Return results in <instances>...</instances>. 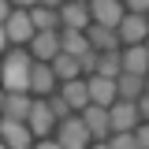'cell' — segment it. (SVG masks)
<instances>
[{
	"label": "cell",
	"instance_id": "obj_1",
	"mask_svg": "<svg viewBox=\"0 0 149 149\" xmlns=\"http://www.w3.org/2000/svg\"><path fill=\"white\" fill-rule=\"evenodd\" d=\"M30 67H34L30 49H8L4 52V90L30 93Z\"/></svg>",
	"mask_w": 149,
	"mask_h": 149
},
{
	"label": "cell",
	"instance_id": "obj_2",
	"mask_svg": "<svg viewBox=\"0 0 149 149\" xmlns=\"http://www.w3.org/2000/svg\"><path fill=\"white\" fill-rule=\"evenodd\" d=\"M56 138H60V146H63V149H86V146H93V130L86 127L82 112L60 119V123H56Z\"/></svg>",
	"mask_w": 149,
	"mask_h": 149
},
{
	"label": "cell",
	"instance_id": "obj_3",
	"mask_svg": "<svg viewBox=\"0 0 149 149\" xmlns=\"http://www.w3.org/2000/svg\"><path fill=\"white\" fill-rule=\"evenodd\" d=\"M34 34H37V26H34L30 8H15L11 15L4 19V41H8V45H30Z\"/></svg>",
	"mask_w": 149,
	"mask_h": 149
},
{
	"label": "cell",
	"instance_id": "obj_4",
	"mask_svg": "<svg viewBox=\"0 0 149 149\" xmlns=\"http://www.w3.org/2000/svg\"><path fill=\"white\" fill-rule=\"evenodd\" d=\"M52 90H60V74L49 60H34V67H30V93L34 97H49Z\"/></svg>",
	"mask_w": 149,
	"mask_h": 149
},
{
	"label": "cell",
	"instance_id": "obj_5",
	"mask_svg": "<svg viewBox=\"0 0 149 149\" xmlns=\"http://www.w3.org/2000/svg\"><path fill=\"white\" fill-rule=\"evenodd\" d=\"M82 119H86V127L93 130V142H108V134H112V112H108V104L90 101V104L82 108Z\"/></svg>",
	"mask_w": 149,
	"mask_h": 149
},
{
	"label": "cell",
	"instance_id": "obj_6",
	"mask_svg": "<svg viewBox=\"0 0 149 149\" xmlns=\"http://www.w3.org/2000/svg\"><path fill=\"white\" fill-rule=\"evenodd\" d=\"M26 123H30V130L41 134V138H45V134H56V123H60V119H56L49 97H37V101H34V108H30V119H26Z\"/></svg>",
	"mask_w": 149,
	"mask_h": 149
},
{
	"label": "cell",
	"instance_id": "obj_7",
	"mask_svg": "<svg viewBox=\"0 0 149 149\" xmlns=\"http://www.w3.org/2000/svg\"><path fill=\"white\" fill-rule=\"evenodd\" d=\"M108 112H112V130H134L138 123H142V108H138V101H127V97H119Z\"/></svg>",
	"mask_w": 149,
	"mask_h": 149
},
{
	"label": "cell",
	"instance_id": "obj_8",
	"mask_svg": "<svg viewBox=\"0 0 149 149\" xmlns=\"http://www.w3.org/2000/svg\"><path fill=\"white\" fill-rule=\"evenodd\" d=\"M119 37H123V45H142V41L149 37V15L127 11L123 22H119Z\"/></svg>",
	"mask_w": 149,
	"mask_h": 149
},
{
	"label": "cell",
	"instance_id": "obj_9",
	"mask_svg": "<svg viewBox=\"0 0 149 149\" xmlns=\"http://www.w3.org/2000/svg\"><path fill=\"white\" fill-rule=\"evenodd\" d=\"M90 11H93V22L119 30V22L127 15V4H123V0H90Z\"/></svg>",
	"mask_w": 149,
	"mask_h": 149
},
{
	"label": "cell",
	"instance_id": "obj_10",
	"mask_svg": "<svg viewBox=\"0 0 149 149\" xmlns=\"http://www.w3.org/2000/svg\"><path fill=\"white\" fill-rule=\"evenodd\" d=\"M0 134H4V146H15V149L34 146V130H30V123H26V119H11V116H4Z\"/></svg>",
	"mask_w": 149,
	"mask_h": 149
},
{
	"label": "cell",
	"instance_id": "obj_11",
	"mask_svg": "<svg viewBox=\"0 0 149 149\" xmlns=\"http://www.w3.org/2000/svg\"><path fill=\"white\" fill-rule=\"evenodd\" d=\"M30 52H34V60H49V63H52L56 56L63 52V45H60V30H37L34 41H30Z\"/></svg>",
	"mask_w": 149,
	"mask_h": 149
},
{
	"label": "cell",
	"instance_id": "obj_12",
	"mask_svg": "<svg viewBox=\"0 0 149 149\" xmlns=\"http://www.w3.org/2000/svg\"><path fill=\"white\" fill-rule=\"evenodd\" d=\"M60 15H63V26H71V30H90V22H93L90 0H67L60 8Z\"/></svg>",
	"mask_w": 149,
	"mask_h": 149
},
{
	"label": "cell",
	"instance_id": "obj_13",
	"mask_svg": "<svg viewBox=\"0 0 149 149\" xmlns=\"http://www.w3.org/2000/svg\"><path fill=\"white\" fill-rule=\"evenodd\" d=\"M90 82V101H97V104H116L119 101V86H116V78H104V74H90L86 78Z\"/></svg>",
	"mask_w": 149,
	"mask_h": 149
},
{
	"label": "cell",
	"instance_id": "obj_14",
	"mask_svg": "<svg viewBox=\"0 0 149 149\" xmlns=\"http://www.w3.org/2000/svg\"><path fill=\"white\" fill-rule=\"evenodd\" d=\"M90 45L93 49H101V52H108V49H123V37L116 26H101V22H90Z\"/></svg>",
	"mask_w": 149,
	"mask_h": 149
},
{
	"label": "cell",
	"instance_id": "obj_15",
	"mask_svg": "<svg viewBox=\"0 0 149 149\" xmlns=\"http://www.w3.org/2000/svg\"><path fill=\"white\" fill-rule=\"evenodd\" d=\"M123 71L130 74H149V49L142 45H123Z\"/></svg>",
	"mask_w": 149,
	"mask_h": 149
},
{
	"label": "cell",
	"instance_id": "obj_16",
	"mask_svg": "<svg viewBox=\"0 0 149 149\" xmlns=\"http://www.w3.org/2000/svg\"><path fill=\"white\" fill-rule=\"evenodd\" d=\"M0 104H4V116H11V119H30V108H34V101L19 90H4Z\"/></svg>",
	"mask_w": 149,
	"mask_h": 149
},
{
	"label": "cell",
	"instance_id": "obj_17",
	"mask_svg": "<svg viewBox=\"0 0 149 149\" xmlns=\"http://www.w3.org/2000/svg\"><path fill=\"white\" fill-rule=\"evenodd\" d=\"M60 93L74 104V112H82L90 104V82H86V78H67V82H60Z\"/></svg>",
	"mask_w": 149,
	"mask_h": 149
},
{
	"label": "cell",
	"instance_id": "obj_18",
	"mask_svg": "<svg viewBox=\"0 0 149 149\" xmlns=\"http://www.w3.org/2000/svg\"><path fill=\"white\" fill-rule=\"evenodd\" d=\"M30 15H34V26H37V30H63V15H60V8L37 4V8H30Z\"/></svg>",
	"mask_w": 149,
	"mask_h": 149
},
{
	"label": "cell",
	"instance_id": "obj_19",
	"mask_svg": "<svg viewBox=\"0 0 149 149\" xmlns=\"http://www.w3.org/2000/svg\"><path fill=\"white\" fill-rule=\"evenodd\" d=\"M60 45H63V52L82 56L86 49H90V34H86V30H71V26H63V30H60Z\"/></svg>",
	"mask_w": 149,
	"mask_h": 149
},
{
	"label": "cell",
	"instance_id": "obj_20",
	"mask_svg": "<svg viewBox=\"0 0 149 149\" xmlns=\"http://www.w3.org/2000/svg\"><path fill=\"white\" fill-rule=\"evenodd\" d=\"M116 86H119V97L138 101V97L146 93V74H130V71H123L119 78H116Z\"/></svg>",
	"mask_w": 149,
	"mask_h": 149
},
{
	"label": "cell",
	"instance_id": "obj_21",
	"mask_svg": "<svg viewBox=\"0 0 149 149\" xmlns=\"http://www.w3.org/2000/svg\"><path fill=\"white\" fill-rule=\"evenodd\" d=\"M97 74H104V78H119V74H123V49H108V52H101Z\"/></svg>",
	"mask_w": 149,
	"mask_h": 149
},
{
	"label": "cell",
	"instance_id": "obj_22",
	"mask_svg": "<svg viewBox=\"0 0 149 149\" xmlns=\"http://www.w3.org/2000/svg\"><path fill=\"white\" fill-rule=\"evenodd\" d=\"M52 67H56V74H60V82L82 74V63H78V56H71V52H60V56L52 60Z\"/></svg>",
	"mask_w": 149,
	"mask_h": 149
},
{
	"label": "cell",
	"instance_id": "obj_23",
	"mask_svg": "<svg viewBox=\"0 0 149 149\" xmlns=\"http://www.w3.org/2000/svg\"><path fill=\"white\" fill-rule=\"evenodd\" d=\"M78 63H82V74H97V63H101V49H86V52L78 56Z\"/></svg>",
	"mask_w": 149,
	"mask_h": 149
},
{
	"label": "cell",
	"instance_id": "obj_24",
	"mask_svg": "<svg viewBox=\"0 0 149 149\" xmlns=\"http://www.w3.org/2000/svg\"><path fill=\"white\" fill-rule=\"evenodd\" d=\"M134 142H138V149H149V119H142L134 127Z\"/></svg>",
	"mask_w": 149,
	"mask_h": 149
},
{
	"label": "cell",
	"instance_id": "obj_25",
	"mask_svg": "<svg viewBox=\"0 0 149 149\" xmlns=\"http://www.w3.org/2000/svg\"><path fill=\"white\" fill-rule=\"evenodd\" d=\"M127 4V11H142V15H149V0H123Z\"/></svg>",
	"mask_w": 149,
	"mask_h": 149
},
{
	"label": "cell",
	"instance_id": "obj_26",
	"mask_svg": "<svg viewBox=\"0 0 149 149\" xmlns=\"http://www.w3.org/2000/svg\"><path fill=\"white\" fill-rule=\"evenodd\" d=\"M138 108H142V119H149V90L138 97Z\"/></svg>",
	"mask_w": 149,
	"mask_h": 149
},
{
	"label": "cell",
	"instance_id": "obj_27",
	"mask_svg": "<svg viewBox=\"0 0 149 149\" xmlns=\"http://www.w3.org/2000/svg\"><path fill=\"white\" fill-rule=\"evenodd\" d=\"M11 4H15V8H37L41 0H11Z\"/></svg>",
	"mask_w": 149,
	"mask_h": 149
},
{
	"label": "cell",
	"instance_id": "obj_28",
	"mask_svg": "<svg viewBox=\"0 0 149 149\" xmlns=\"http://www.w3.org/2000/svg\"><path fill=\"white\" fill-rule=\"evenodd\" d=\"M41 4H49V8H63L67 0H41Z\"/></svg>",
	"mask_w": 149,
	"mask_h": 149
},
{
	"label": "cell",
	"instance_id": "obj_29",
	"mask_svg": "<svg viewBox=\"0 0 149 149\" xmlns=\"http://www.w3.org/2000/svg\"><path fill=\"white\" fill-rule=\"evenodd\" d=\"M146 90H149V74H146Z\"/></svg>",
	"mask_w": 149,
	"mask_h": 149
},
{
	"label": "cell",
	"instance_id": "obj_30",
	"mask_svg": "<svg viewBox=\"0 0 149 149\" xmlns=\"http://www.w3.org/2000/svg\"><path fill=\"white\" fill-rule=\"evenodd\" d=\"M146 49H149V37H146Z\"/></svg>",
	"mask_w": 149,
	"mask_h": 149
}]
</instances>
